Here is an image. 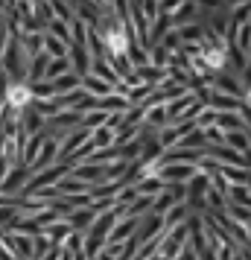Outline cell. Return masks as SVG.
<instances>
[{"mask_svg": "<svg viewBox=\"0 0 251 260\" xmlns=\"http://www.w3.org/2000/svg\"><path fill=\"white\" fill-rule=\"evenodd\" d=\"M187 248V225H175L161 234V246H158V254L164 260H175Z\"/></svg>", "mask_w": 251, "mask_h": 260, "instance_id": "obj_1", "label": "cell"}, {"mask_svg": "<svg viewBox=\"0 0 251 260\" xmlns=\"http://www.w3.org/2000/svg\"><path fill=\"white\" fill-rule=\"evenodd\" d=\"M29 176H32V173H29V167L12 164V167H9V173H6V178H3V184H0V193H6V196H18Z\"/></svg>", "mask_w": 251, "mask_h": 260, "instance_id": "obj_2", "label": "cell"}, {"mask_svg": "<svg viewBox=\"0 0 251 260\" xmlns=\"http://www.w3.org/2000/svg\"><path fill=\"white\" fill-rule=\"evenodd\" d=\"M164 231V216L161 213H144L140 216V222H137V231H134V237H137V243L144 246V243H149L152 237H158Z\"/></svg>", "mask_w": 251, "mask_h": 260, "instance_id": "obj_3", "label": "cell"}, {"mask_svg": "<svg viewBox=\"0 0 251 260\" xmlns=\"http://www.w3.org/2000/svg\"><path fill=\"white\" fill-rule=\"evenodd\" d=\"M137 222H140V216H120L111 228V234H108V243H126L137 231Z\"/></svg>", "mask_w": 251, "mask_h": 260, "instance_id": "obj_4", "label": "cell"}, {"mask_svg": "<svg viewBox=\"0 0 251 260\" xmlns=\"http://www.w3.org/2000/svg\"><path fill=\"white\" fill-rule=\"evenodd\" d=\"M96 213L91 211V208H76V211H70L67 216H64V222L70 225V231H79V234H85L88 228H91V222H94Z\"/></svg>", "mask_w": 251, "mask_h": 260, "instance_id": "obj_5", "label": "cell"}, {"mask_svg": "<svg viewBox=\"0 0 251 260\" xmlns=\"http://www.w3.org/2000/svg\"><path fill=\"white\" fill-rule=\"evenodd\" d=\"M164 216V231H169V228H175V225H184L187 222V216H190V208L181 202V205H172L167 213H161Z\"/></svg>", "mask_w": 251, "mask_h": 260, "instance_id": "obj_6", "label": "cell"}, {"mask_svg": "<svg viewBox=\"0 0 251 260\" xmlns=\"http://www.w3.org/2000/svg\"><path fill=\"white\" fill-rule=\"evenodd\" d=\"M228 202L251 211V190H248V184H231V187H228Z\"/></svg>", "mask_w": 251, "mask_h": 260, "instance_id": "obj_7", "label": "cell"}, {"mask_svg": "<svg viewBox=\"0 0 251 260\" xmlns=\"http://www.w3.org/2000/svg\"><path fill=\"white\" fill-rule=\"evenodd\" d=\"M134 187H137V193H144V196H158V193L167 190V181L161 176H152V178H140Z\"/></svg>", "mask_w": 251, "mask_h": 260, "instance_id": "obj_8", "label": "cell"}, {"mask_svg": "<svg viewBox=\"0 0 251 260\" xmlns=\"http://www.w3.org/2000/svg\"><path fill=\"white\" fill-rule=\"evenodd\" d=\"M152 202H155V196H144V193H140L132 205L123 208V216H144V213L152 211Z\"/></svg>", "mask_w": 251, "mask_h": 260, "instance_id": "obj_9", "label": "cell"}, {"mask_svg": "<svg viewBox=\"0 0 251 260\" xmlns=\"http://www.w3.org/2000/svg\"><path fill=\"white\" fill-rule=\"evenodd\" d=\"M9 240H12V254L18 260H21V257H32V237H26V234H9Z\"/></svg>", "mask_w": 251, "mask_h": 260, "instance_id": "obj_10", "label": "cell"}, {"mask_svg": "<svg viewBox=\"0 0 251 260\" xmlns=\"http://www.w3.org/2000/svg\"><path fill=\"white\" fill-rule=\"evenodd\" d=\"M82 243H85V234H79V231H70V237L61 243V248H64L67 254H85V251H82Z\"/></svg>", "mask_w": 251, "mask_h": 260, "instance_id": "obj_11", "label": "cell"}, {"mask_svg": "<svg viewBox=\"0 0 251 260\" xmlns=\"http://www.w3.org/2000/svg\"><path fill=\"white\" fill-rule=\"evenodd\" d=\"M225 213L231 216V219L242 222V225L251 222V211H248V208H239V205H231V202H228V205H225Z\"/></svg>", "mask_w": 251, "mask_h": 260, "instance_id": "obj_12", "label": "cell"}, {"mask_svg": "<svg viewBox=\"0 0 251 260\" xmlns=\"http://www.w3.org/2000/svg\"><path fill=\"white\" fill-rule=\"evenodd\" d=\"M50 246H53V243L47 240V234H38V237H32V257H35V260H41V257H44V254L50 251Z\"/></svg>", "mask_w": 251, "mask_h": 260, "instance_id": "obj_13", "label": "cell"}, {"mask_svg": "<svg viewBox=\"0 0 251 260\" xmlns=\"http://www.w3.org/2000/svg\"><path fill=\"white\" fill-rule=\"evenodd\" d=\"M59 257H61V246H50V251L41 260H59Z\"/></svg>", "mask_w": 251, "mask_h": 260, "instance_id": "obj_14", "label": "cell"}, {"mask_svg": "<svg viewBox=\"0 0 251 260\" xmlns=\"http://www.w3.org/2000/svg\"><path fill=\"white\" fill-rule=\"evenodd\" d=\"M59 260H73V257L67 254V251H64V248H61V257H59Z\"/></svg>", "mask_w": 251, "mask_h": 260, "instance_id": "obj_15", "label": "cell"}, {"mask_svg": "<svg viewBox=\"0 0 251 260\" xmlns=\"http://www.w3.org/2000/svg\"><path fill=\"white\" fill-rule=\"evenodd\" d=\"M21 260H35V257H21Z\"/></svg>", "mask_w": 251, "mask_h": 260, "instance_id": "obj_16", "label": "cell"}]
</instances>
